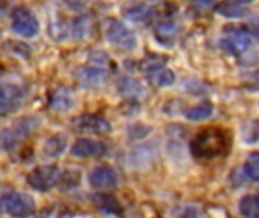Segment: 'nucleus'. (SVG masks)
<instances>
[{
  "label": "nucleus",
  "mask_w": 259,
  "mask_h": 218,
  "mask_svg": "<svg viewBox=\"0 0 259 218\" xmlns=\"http://www.w3.org/2000/svg\"><path fill=\"white\" fill-rule=\"evenodd\" d=\"M118 175L112 167H97L94 168L90 176L88 182L96 190H111L118 185Z\"/></svg>",
  "instance_id": "nucleus-11"
},
{
  "label": "nucleus",
  "mask_w": 259,
  "mask_h": 218,
  "mask_svg": "<svg viewBox=\"0 0 259 218\" xmlns=\"http://www.w3.org/2000/svg\"><path fill=\"white\" fill-rule=\"evenodd\" d=\"M150 2H158V0H150Z\"/></svg>",
  "instance_id": "nucleus-26"
},
{
  "label": "nucleus",
  "mask_w": 259,
  "mask_h": 218,
  "mask_svg": "<svg viewBox=\"0 0 259 218\" xmlns=\"http://www.w3.org/2000/svg\"><path fill=\"white\" fill-rule=\"evenodd\" d=\"M124 15L134 21V23H140V24H146L152 20L153 17V11L146 6V5H135V6H131L124 11Z\"/></svg>",
  "instance_id": "nucleus-14"
},
{
  "label": "nucleus",
  "mask_w": 259,
  "mask_h": 218,
  "mask_svg": "<svg viewBox=\"0 0 259 218\" xmlns=\"http://www.w3.org/2000/svg\"><path fill=\"white\" fill-rule=\"evenodd\" d=\"M243 171L246 175V178H249L253 182H259V152L252 153L247 161L244 162Z\"/></svg>",
  "instance_id": "nucleus-20"
},
{
  "label": "nucleus",
  "mask_w": 259,
  "mask_h": 218,
  "mask_svg": "<svg viewBox=\"0 0 259 218\" xmlns=\"http://www.w3.org/2000/svg\"><path fill=\"white\" fill-rule=\"evenodd\" d=\"M61 181V168L56 165H39L27 175V185L35 191L46 193Z\"/></svg>",
  "instance_id": "nucleus-3"
},
{
  "label": "nucleus",
  "mask_w": 259,
  "mask_h": 218,
  "mask_svg": "<svg viewBox=\"0 0 259 218\" xmlns=\"http://www.w3.org/2000/svg\"><path fill=\"white\" fill-rule=\"evenodd\" d=\"M73 126L79 132L96 134V135H103L111 130V124L108 123V120L96 114H82L76 117L73 120Z\"/></svg>",
  "instance_id": "nucleus-9"
},
{
  "label": "nucleus",
  "mask_w": 259,
  "mask_h": 218,
  "mask_svg": "<svg viewBox=\"0 0 259 218\" xmlns=\"http://www.w3.org/2000/svg\"><path fill=\"white\" fill-rule=\"evenodd\" d=\"M232 3H237V5H246V3H252L253 0H229Z\"/></svg>",
  "instance_id": "nucleus-25"
},
{
  "label": "nucleus",
  "mask_w": 259,
  "mask_h": 218,
  "mask_svg": "<svg viewBox=\"0 0 259 218\" xmlns=\"http://www.w3.org/2000/svg\"><path fill=\"white\" fill-rule=\"evenodd\" d=\"M253 132L256 134L255 140H258V138H259V120H258V121H255V124H253Z\"/></svg>",
  "instance_id": "nucleus-24"
},
{
  "label": "nucleus",
  "mask_w": 259,
  "mask_h": 218,
  "mask_svg": "<svg viewBox=\"0 0 259 218\" xmlns=\"http://www.w3.org/2000/svg\"><path fill=\"white\" fill-rule=\"evenodd\" d=\"M217 12L225 15V17H229V18H240L246 14L244 8H241V5H237L232 2H228V3L217 6Z\"/></svg>",
  "instance_id": "nucleus-21"
},
{
  "label": "nucleus",
  "mask_w": 259,
  "mask_h": 218,
  "mask_svg": "<svg viewBox=\"0 0 259 218\" xmlns=\"http://www.w3.org/2000/svg\"><path fill=\"white\" fill-rule=\"evenodd\" d=\"M35 200L27 193H8L0 197V214L8 217H29L35 212Z\"/></svg>",
  "instance_id": "nucleus-2"
},
{
  "label": "nucleus",
  "mask_w": 259,
  "mask_h": 218,
  "mask_svg": "<svg viewBox=\"0 0 259 218\" xmlns=\"http://www.w3.org/2000/svg\"><path fill=\"white\" fill-rule=\"evenodd\" d=\"M26 96L24 88L12 82H0V114H9L20 108Z\"/></svg>",
  "instance_id": "nucleus-6"
},
{
  "label": "nucleus",
  "mask_w": 259,
  "mask_h": 218,
  "mask_svg": "<svg viewBox=\"0 0 259 218\" xmlns=\"http://www.w3.org/2000/svg\"><path fill=\"white\" fill-rule=\"evenodd\" d=\"M149 77H150L158 86H170V85L175 83V79H176L175 74H173L170 70L164 68V67L156 68L155 71L149 73Z\"/></svg>",
  "instance_id": "nucleus-19"
},
{
  "label": "nucleus",
  "mask_w": 259,
  "mask_h": 218,
  "mask_svg": "<svg viewBox=\"0 0 259 218\" xmlns=\"http://www.w3.org/2000/svg\"><path fill=\"white\" fill-rule=\"evenodd\" d=\"M222 46L234 55L244 53L252 46V36L249 32L240 27H228L222 39Z\"/></svg>",
  "instance_id": "nucleus-8"
},
{
  "label": "nucleus",
  "mask_w": 259,
  "mask_h": 218,
  "mask_svg": "<svg viewBox=\"0 0 259 218\" xmlns=\"http://www.w3.org/2000/svg\"><path fill=\"white\" fill-rule=\"evenodd\" d=\"M241 215L249 218H259V196H246L240 200Z\"/></svg>",
  "instance_id": "nucleus-16"
},
{
  "label": "nucleus",
  "mask_w": 259,
  "mask_h": 218,
  "mask_svg": "<svg viewBox=\"0 0 259 218\" xmlns=\"http://www.w3.org/2000/svg\"><path fill=\"white\" fill-rule=\"evenodd\" d=\"M12 30L23 38H32L39 32L38 18L27 8L18 6L12 11Z\"/></svg>",
  "instance_id": "nucleus-5"
},
{
  "label": "nucleus",
  "mask_w": 259,
  "mask_h": 218,
  "mask_svg": "<svg viewBox=\"0 0 259 218\" xmlns=\"http://www.w3.org/2000/svg\"><path fill=\"white\" fill-rule=\"evenodd\" d=\"M250 24H252V29H253V32H255L256 35H259V17L258 18H255V20H253Z\"/></svg>",
  "instance_id": "nucleus-23"
},
{
  "label": "nucleus",
  "mask_w": 259,
  "mask_h": 218,
  "mask_svg": "<svg viewBox=\"0 0 259 218\" xmlns=\"http://www.w3.org/2000/svg\"><path fill=\"white\" fill-rule=\"evenodd\" d=\"M212 105L211 103H200V105H196L193 108H190L187 112H185V117L190 120V121H200V120H206L212 115Z\"/></svg>",
  "instance_id": "nucleus-17"
},
{
  "label": "nucleus",
  "mask_w": 259,
  "mask_h": 218,
  "mask_svg": "<svg viewBox=\"0 0 259 218\" xmlns=\"http://www.w3.org/2000/svg\"><path fill=\"white\" fill-rule=\"evenodd\" d=\"M73 93L68 90V88H65V86H61V88H58L53 94H52V97H50V108L53 109V111H58V112H67L68 109H71V106H73Z\"/></svg>",
  "instance_id": "nucleus-13"
},
{
  "label": "nucleus",
  "mask_w": 259,
  "mask_h": 218,
  "mask_svg": "<svg viewBox=\"0 0 259 218\" xmlns=\"http://www.w3.org/2000/svg\"><path fill=\"white\" fill-rule=\"evenodd\" d=\"M231 149V137L222 127H206L200 130L191 141L190 150L197 161H214L228 155Z\"/></svg>",
  "instance_id": "nucleus-1"
},
{
  "label": "nucleus",
  "mask_w": 259,
  "mask_h": 218,
  "mask_svg": "<svg viewBox=\"0 0 259 218\" xmlns=\"http://www.w3.org/2000/svg\"><path fill=\"white\" fill-rule=\"evenodd\" d=\"M106 153V144L91 138H79L71 146V155L76 158H100Z\"/></svg>",
  "instance_id": "nucleus-10"
},
{
  "label": "nucleus",
  "mask_w": 259,
  "mask_h": 218,
  "mask_svg": "<svg viewBox=\"0 0 259 218\" xmlns=\"http://www.w3.org/2000/svg\"><path fill=\"white\" fill-rule=\"evenodd\" d=\"M106 39L120 50L131 52L137 47V36L132 29L118 20H109L105 29Z\"/></svg>",
  "instance_id": "nucleus-4"
},
{
  "label": "nucleus",
  "mask_w": 259,
  "mask_h": 218,
  "mask_svg": "<svg viewBox=\"0 0 259 218\" xmlns=\"http://www.w3.org/2000/svg\"><path fill=\"white\" fill-rule=\"evenodd\" d=\"M65 147H67V138L62 137V135H58V137L50 138L46 143L44 153L47 156H50V158H56V156L62 155V152L65 150Z\"/></svg>",
  "instance_id": "nucleus-18"
},
{
  "label": "nucleus",
  "mask_w": 259,
  "mask_h": 218,
  "mask_svg": "<svg viewBox=\"0 0 259 218\" xmlns=\"http://www.w3.org/2000/svg\"><path fill=\"white\" fill-rule=\"evenodd\" d=\"M36 126H38V121L33 117H26V118L18 120L12 127L2 132L0 141L3 144V147H12L15 143L24 140Z\"/></svg>",
  "instance_id": "nucleus-7"
},
{
  "label": "nucleus",
  "mask_w": 259,
  "mask_h": 218,
  "mask_svg": "<svg viewBox=\"0 0 259 218\" xmlns=\"http://www.w3.org/2000/svg\"><path fill=\"white\" fill-rule=\"evenodd\" d=\"M76 79L85 88H97L106 82L108 73L102 67H83L77 70Z\"/></svg>",
  "instance_id": "nucleus-12"
},
{
  "label": "nucleus",
  "mask_w": 259,
  "mask_h": 218,
  "mask_svg": "<svg viewBox=\"0 0 259 218\" xmlns=\"http://www.w3.org/2000/svg\"><path fill=\"white\" fill-rule=\"evenodd\" d=\"M94 202H96L97 206H99L103 212H106V214H114V215H120V214H121V206H120V203L117 202V199L112 197V196L99 194V196L94 199Z\"/></svg>",
  "instance_id": "nucleus-15"
},
{
  "label": "nucleus",
  "mask_w": 259,
  "mask_h": 218,
  "mask_svg": "<svg viewBox=\"0 0 259 218\" xmlns=\"http://www.w3.org/2000/svg\"><path fill=\"white\" fill-rule=\"evenodd\" d=\"M190 3L199 6V8H205V6H209L211 5V0H188Z\"/></svg>",
  "instance_id": "nucleus-22"
}]
</instances>
